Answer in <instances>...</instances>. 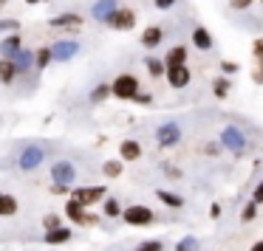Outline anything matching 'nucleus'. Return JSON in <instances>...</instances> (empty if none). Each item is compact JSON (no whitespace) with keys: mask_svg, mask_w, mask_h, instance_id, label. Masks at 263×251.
<instances>
[{"mask_svg":"<svg viewBox=\"0 0 263 251\" xmlns=\"http://www.w3.org/2000/svg\"><path fill=\"white\" fill-rule=\"evenodd\" d=\"M108 96H114V88H110L108 82H99V85L88 93V102H91V104H102Z\"/></svg>","mask_w":263,"mask_h":251,"instance_id":"nucleus-25","label":"nucleus"},{"mask_svg":"<svg viewBox=\"0 0 263 251\" xmlns=\"http://www.w3.org/2000/svg\"><path fill=\"white\" fill-rule=\"evenodd\" d=\"M190 48L187 46H173L170 51L164 54V65H187Z\"/></svg>","mask_w":263,"mask_h":251,"instance_id":"nucleus-23","label":"nucleus"},{"mask_svg":"<svg viewBox=\"0 0 263 251\" xmlns=\"http://www.w3.org/2000/svg\"><path fill=\"white\" fill-rule=\"evenodd\" d=\"M252 251H263V240H257V243L252 245Z\"/></svg>","mask_w":263,"mask_h":251,"instance_id":"nucleus-44","label":"nucleus"},{"mask_svg":"<svg viewBox=\"0 0 263 251\" xmlns=\"http://www.w3.org/2000/svg\"><path fill=\"white\" fill-rule=\"evenodd\" d=\"M105 26L114 29V31H130L133 26H136V12H133V9H116V12L105 20Z\"/></svg>","mask_w":263,"mask_h":251,"instance_id":"nucleus-11","label":"nucleus"},{"mask_svg":"<svg viewBox=\"0 0 263 251\" xmlns=\"http://www.w3.org/2000/svg\"><path fill=\"white\" fill-rule=\"evenodd\" d=\"M167 82H170V88H176V91H181V88H187L190 82H193V71L187 68V65H167Z\"/></svg>","mask_w":263,"mask_h":251,"instance_id":"nucleus-12","label":"nucleus"},{"mask_svg":"<svg viewBox=\"0 0 263 251\" xmlns=\"http://www.w3.org/2000/svg\"><path fill=\"white\" fill-rule=\"evenodd\" d=\"M65 217L74 223H80V226H97L99 217L97 215H88V206H82L77 198H68L65 200Z\"/></svg>","mask_w":263,"mask_h":251,"instance_id":"nucleus-5","label":"nucleus"},{"mask_svg":"<svg viewBox=\"0 0 263 251\" xmlns=\"http://www.w3.org/2000/svg\"><path fill=\"white\" fill-rule=\"evenodd\" d=\"M82 26H85V17L77 12H65V14L48 17V29H54V31H80Z\"/></svg>","mask_w":263,"mask_h":251,"instance_id":"nucleus-6","label":"nucleus"},{"mask_svg":"<svg viewBox=\"0 0 263 251\" xmlns=\"http://www.w3.org/2000/svg\"><path fill=\"white\" fill-rule=\"evenodd\" d=\"M51 51H54V62H71L82 51V43L80 40H54Z\"/></svg>","mask_w":263,"mask_h":251,"instance_id":"nucleus-8","label":"nucleus"},{"mask_svg":"<svg viewBox=\"0 0 263 251\" xmlns=\"http://www.w3.org/2000/svg\"><path fill=\"white\" fill-rule=\"evenodd\" d=\"M190 43H193L198 51H212V46H215V40H212L210 29H204V26H195L193 34H190Z\"/></svg>","mask_w":263,"mask_h":251,"instance_id":"nucleus-13","label":"nucleus"},{"mask_svg":"<svg viewBox=\"0 0 263 251\" xmlns=\"http://www.w3.org/2000/svg\"><path fill=\"white\" fill-rule=\"evenodd\" d=\"M17 198L14 195H3L0 198V217H12V215H17Z\"/></svg>","mask_w":263,"mask_h":251,"instance_id":"nucleus-28","label":"nucleus"},{"mask_svg":"<svg viewBox=\"0 0 263 251\" xmlns=\"http://www.w3.org/2000/svg\"><path fill=\"white\" fill-rule=\"evenodd\" d=\"M43 161H46V150L37 147V144H29L26 150H20V153H17V166H20L23 172H34V170H40Z\"/></svg>","mask_w":263,"mask_h":251,"instance_id":"nucleus-4","label":"nucleus"},{"mask_svg":"<svg viewBox=\"0 0 263 251\" xmlns=\"http://www.w3.org/2000/svg\"><path fill=\"white\" fill-rule=\"evenodd\" d=\"M178 141H181V127H178L176 121H167V124H161L159 130H156V144H159L161 150H173Z\"/></svg>","mask_w":263,"mask_h":251,"instance_id":"nucleus-9","label":"nucleus"},{"mask_svg":"<svg viewBox=\"0 0 263 251\" xmlns=\"http://www.w3.org/2000/svg\"><path fill=\"white\" fill-rule=\"evenodd\" d=\"M136 251H164V243L161 240H142L136 245Z\"/></svg>","mask_w":263,"mask_h":251,"instance_id":"nucleus-33","label":"nucleus"},{"mask_svg":"<svg viewBox=\"0 0 263 251\" xmlns=\"http://www.w3.org/2000/svg\"><path fill=\"white\" fill-rule=\"evenodd\" d=\"M12 59H14V65H17V74L20 76L29 74V71L34 68V51H31V48H20Z\"/></svg>","mask_w":263,"mask_h":251,"instance_id":"nucleus-21","label":"nucleus"},{"mask_svg":"<svg viewBox=\"0 0 263 251\" xmlns=\"http://www.w3.org/2000/svg\"><path fill=\"white\" fill-rule=\"evenodd\" d=\"M110 88H114L116 99H122V102H133L136 93L142 91V82H139L136 74H119L114 82H110Z\"/></svg>","mask_w":263,"mask_h":251,"instance_id":"nucleus-1","label":"nucleus"},{"mask_svg":"<svg viewBox=\"0 0 263 251\" xmlns=\"http://www.w3.org/2000/svg\"><path fill=\"white\" fill-rule=\"evenodd\" d=\"M74 181H77V166L65 158L54 161L51 164V183H65V186H71Z\"/></svg>","mask_w":263,"mask_h":251,"instance_id":"nucleus-10","label":"nucleus"},{"mask_svg":"<svg viewBox=\"0 0 263 251\" xmlns=\"http://www.w3.org/2000/svg\"><path fill=\"white\" fill-rule=\"evenodd\" d=\"M102 212H105V217H122V212H125V209H122L119 200L108 195V198L102 200Z\"/></svg>","mask_w":263,"mask_h":251,"instance_id":"nucleus-30","label":"nucleus"},{"mask_svg":"<svg viewBox=\"0 0 263 251\" xmlns=\"http://www.w3.org/2000/svg\"><path fill=\"white\" fill-rule=\"evenodd\" d=\"M71 228L68 226H60V228H51V232H46L43 234V243L46 245H65V243H71Z\"/></svg>","mask_w":263,"mask_h":251,"instance_id":"nucleus-19","label":"nucleus"},{"mask_svg":"<svg viewBox=\"0 0 263 251\" xmlns=\"http://www.w3.org/2000/svg\"><path fill=\"white\" fill-rule=\"evenodd\" d=\"M176 3H178V0H153V6L159 9V12H170Z\"/></svg>","mask_w":263,"mask_h":251,"instance_id":"nucleus-39","label":"nucleus"},{"mask_svg":"<svg viewBox=\"0 0 263 251\" xmlns=\"http://www.w3.org/2000/svg\"><path fill=\"white\" fill-rule=\"evenodd\" d=\"M20 31V20L17 17H0V34H12Z\"/></svg>","mask_w":263,"mask_h":251,"instance_id":"nucleus-31","label":"nucleus"},{"mask_svg":"<svg viewBox=\"0 0 263 251\" xmlns=\"http://www.w3.org/2000/svg\"><path fill=\"white\" fill-rule=\"evenodd\" d=\"M60 226H63L60 215H46V217H43V228H46V232H51V228H60Z\"/></svg>","mask_w":263,"mask_h":251,"instance_id":"nucleus-35","label":"nucleus"},{"mask_svg":"<svg viewBox=\"0 0 263 251\" xmlns=\"http://www.w3.org/2000/svg\"><path fill=\"white\" fill-rule=\"evenodd\" d=\"M240 220L243 223H252V220H257V203L255 200H249V203L240 209Z\"/></svg>","mask_w":263,"mask_h":251,"instance_id":"nucleus-32","label":"nucleus"},{"mask_svg":"<svg viewBox=\"0 0 263 251\" xmlns=\"http://www.w3.org/2000/svg\"><path fill=\"white\" fill-rule=\"evenodd\" d=\"M122 220L127 223V226H150V223H156V212L150 209V206H142V203H133L127 206L125 212H122Z\"/></svg>","mask_w":263,"mask_h":251,"instance_id":"nucleus-2","label":"nucleus"},{"mask_svg":"<svg viewBox=\"0 0 263 251\" xmlns=\"http://www.w3.org/2000/svg\"><path fill=\"white\" fill-rule=\"evenodd\" d=\"M122 170H125V161H122V158H110V161H105V164H102V175L105 178H119Z\"/></svg>","mask_w":263,"mask_h":251,"instance_id":"nucleus-29","label":"nucleus"},{"mask_svg":"<svg viewBox=\"0 0 263 251\" xmlns=\"http://www.w3.org/2000/svg\"><path fill=\"white\" fill-rule=\"evenodd\" d=\"M133 102H136V104H153V93H142V91H139Z\"/></svg>","mask_w":263,"mask_h":251,"instance_id":"nucleus-41","label":"nucleus"},{"mask_svg":"<svg viewBox=\"0 0 263 251\" xmlns=\"http://www.w3.org/2000/svg\"><path fill=\"white\" fill-rule=\"evenodd\" d=\"M0 198H3V192H0Z\"/></svg>","mask_w":263,"mask_h":251,"instance_id":"nucleus-48","label":"nucleus"},{"mask_svg":"<svg viewBox=\"0 0 263 251\" xmlns=\"http://www.w3.org/2000/svg\"><path fill=\"white\" fill-rule=\"evenodd\" d=\"M161 40H164V29H161V26H147V29L142 31V37H139V43H142L144 48H159Z\"/></svg>","mask_w":263,"mask_h":251,"instance_id":"nucleus-18","label":"nucleus"},{"mask_svg":"<svg viewBox=\"0 0 263 251\" xmlns=\"http://www.w3.org/2000/svg\"><path fill=\"white\" fill-rule=\"evenodd\" d=\"M116 9H119V3H116V0H97V3L91 6V17L99 20V23H105V20H108Z\"/></svg>","mask_w":263,"mask_h":251,"instance_id":"nucleus-16","label":"nucleus"},{"mask_svg":"<svg viewBox=\"0 0 263 251\" xmlns=\"http://www.w3.org/2000/svg\"><path fill=\"white\" fill-rule=\"evenodd\" d=\"M23 48V37L17 34V31H12V34H6L3 40H0V57H9L12 59L14 54Z\"/></svg>","mask_w":263,"mask_h":251,"instance_id":"nucleus-15","label":"nucleus"},{"mask_svg":"<svg viewBox=\"0 0 263 251\" xmlns=\"http://www.w3.org/2000/svg\"><path fill=\"white\" fill-rule=\"evenodd\" d=\"M221 147H223L221 141H218V144H215V141H210V144H204V153H206V155H212V158H215V155H221Z\"/></svg>","mask_w":263,"mask_h":251,"instance_id":"nucleus-40","label":"nucleus"},{"mask_svg":"<svg viewBox=\"0 0 263 251\" xmlns=\"http://www.w3.org/2000/svg\"><path fill=\"white\" fill-rule=\"evenodd\" d=\"M119 158L127 161V164H130V161H139L142 158V144H139L136 138H125V141L119 144Z\"/></svg>","mask_w":263,"mask_h":251,"instance_id":"nucleus-17","label":"nucleus"},{"mask_svg":"<svg viewBox=\"0 0 263 251\" xmlns=\"http://www.w3.org/2000/svg\"><path fill=\"white\" fill-rule=\"evenodd\" d=\"M252 200H255L257 206L263 203V181H260V183H257V186H255V192H252Z\"/></svg>","mask_w":263,"mask_h":251,"instance_id":"nucleus-42","label":"nucleus"},{"mask_svg":"<svg viewBox=\"0 0 263 251\" xmlns=\"http://www.w3.org/2000/svg\"><path fill=\"white\" fill-rule=\"evenodd\" d=\"M3 3H12V0H3Z\"/></svg>","mask_w":263,"mask_h":251,"instance_id":"nucleus-47","label":"nucleus"},{"mask_svg":"<svg viewBox=\"0 0 263 251\" xmlns=\"http://www.w3.org/2000/svg\"><path fill=\"white\" fill-rule=\"evenodd\" d=\"M156 198L161 200L164 206H170V209H184V195H178V192H170V189H156Z\"/></svg>","mask_w":263,"mask_h":251,"instance_id":"nucleus-22","label":"nucleus"},{"mask_svg":"<svg viewBox=\"0 0 263 251\" xmlns=\"http://www.w3.org/2000/svg\"><path fill=\"white\" fill-rule=\"evenodd\" d=\"M210 217H221V206H218V203L210 206Z\"/></svg>","mask_w":263,"mask_h":251,"instance_id":"nucleus-43","label":"nucleus"},{"mask_svg":"<svg viewBox=\"0 0 263 251\" xmlns=\"http://www.w3.org/2000/svg\"><path fill=\"white\" fill-rule=\"evenodd\" d=\"M71 198H77L82 206H93V203H99V200L108 198V189H105L102 183H93V186H77L74 192H71Z\"/></svg>","mask_w":263,"mask_h":251,"instance_id":"nucleus-7","label":"nucleus"},{"mask_svg":"<svg viewBox=\"0 0 263 251\" xmlns=\"http://www.w3.org/2000/svg\"><path fill=\"white\" fill-rule=\"evenodd\" d=\"M229 91H232V82H229V76H215V82H212V93H215V99H227Z\"/></svg>","mask_w":263,"mask_h":251,"instance_id":"nucleus-27","label":"nucleus"},{"mask_svg":"<svg viewBox=\"0 0 263 251\" xmlns=\"http://www.w3.org/2000/svg\"><path fill=\"white\" fill-rule=\"evenodd\" d=\"M51 62H54V51H51V46H40V48L34 51V68H37V71H46Z\"/></svg>","mask_w":263,"mask_h":251,"instance_id":"nucleus-24","label":"nucleus"},{"mask_svg":"<svg viewBox=\"0 0 263 251\" xmlns=\"http://www.w3.org/2000/svg\"><path fill=\"white\" fill-rule=\"evenodd\" d=\"M144 68H147V74L153 76V79H161V76L167 74L164 59H159V57H147V59H144Z\"/></svg>","mask_w":263,"mask_h":251,"instance_id":"nucleus-26","label":"nucleus"},{"mask_svg":"<svg viewBox=\"0 0 263 251\" xmlns=\"http://www.w3.org/2000/svg\"><path fill=\"white\" fill-rule=\"evenodd\" d=\"M26 3H29V6H37V3H43V0H26Z\"/></svg>","mask_w":263,"mask_h":251,"instance_id":"nucleus-45","label":"nucleus"},{"mask_svg":"<svg viewBox=\"0 0 263 251\" xmlns=\"http://www.w3.org/2000/svg\"><path fill=\"white\" fill-rule=\"evenodd\" d=\"M161 170H164V178H173V181H178V178H184V175H181V170H178V166H173V164H164Z\"/></svg>","mask_w":263,"mask_h":251,"instance_id":"nucleus-38","label":"nucleus"},{"mask_svg":"<svg viewBox=\"0 0 263 251\" xmlns=\"http://www.w3.org/2000/svg\"><path fill=\"white\" fill-rule=\"evenodd\" d=\"M218 141H221L223 147L229 150V153H235V155H238V158L246 153V147H249L246 136L238 130V127H223V130H221V136H218Z\"/></svg>","mask_w":263,"mask_h":251,"instance_id":"nucleus-3","label":"nucleus"},{"mask_svg":"<svg viewBox=\"0 0 263 251\" xmlns=\"http://www.w3.org/2000/svg\"><path fill=\"white\" fill-rule=\"evenodd\" d=\"M260 6H263V0H260Z\"/></svg>","mask_w":263,"mask_h":251,"instance_id":"nucleus-49","label":"nucleus"},{"mask_svg":"<svg viewBox=\"0 0 263 251\" xmlns=\"http://www.w3.org/2000/svg\"><path fill=\"white\" fill-rule=\"evenodd\" d=\"M218 68H221V74L232 76V74H238V71H240V65H238V62H232V59H223V62L218 65Z\"/></svg>","mask_w":263,"mask_h":251,"instance_id":"nucleus-36","label":"nucleus"},{"mask_svg":"<svg viewBox=\"0 0 263 251\" xmlns=\"http://www.w3.org/2000/svg\"><path fill=\"white\" fill-rule=\"evenodd\" d=\"M3 6H6V3H3V0H0V9H3Z\"/></svg>","mask_w":263,"mask_h":251,"instance_id":"nucleus-46","label":"nucleus"},{"mask_svg":"<svg viewBox=\"0 0 263 251\" xmlns=\"http://www.w3.org/2000/svg\"><path fill=\"white\" fill-rule=\"evenodd\" d=\"M17 65H14V59L9 57H0V85H14V79H17Z\"/></svg>","mask_w":263,"mask_h":251,"instance_id":"nucleus-20","label":"nucleus"},{"mask_svg":"<svg viewBox=\"0 0 263 251\" xmlns=\"http://www.w3.org/2000/svg\"><path fill=\"white\" fill-rule=\"evenodd\" d=\"M176 251H201V248H198V240L195 237H184L181 243L176 245Z\"/></svg>","mask_w":263,"mask_h":251,"instance_id":"nucleus-34","label":"nucleus"},{"mask_svg":"<svg viewBox=\"0 0 263 251\" xmlns=\"http://www.w3.org/2000/svg\"><path fill=\"white\" fill-rule=\"evenodd\" d=\"M252 3L255 0H229V9L232 12H246V9H252Z\"/></svg>","mask_w":263,"mask_h":251,"instance_id":"nucleus-37","label":"nucleus"},{"mask_svg":"<svg viewBox=\"0 0 263 251\" xmlns=\"http://www.w3.org/2000/svg\"><path fill=\"white\" fill-rule=\"evenodd\" d=\"M252 59H255V71H252V82L263 85V37L252 43Z\"/></svg>","mask_w":263,"mask_h":251,"instance_id":"nucleus-14","label":"nucleus"}]
</instances>
